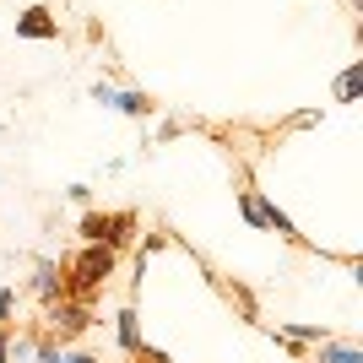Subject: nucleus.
I'll return each instance as SVG.
<instances>
[{
	"instance_id": "1",
	"label": "nucleus",
	"mask_w": 363,
	"mask_h": 363,
	"mask_svg": "<svg viewBox=\"0 0 363 363\" xmlns=\"http://www.w3.org/2000/svg\"><path fill=\"white\" fill-rule=\"evenodd\" d=\"M108 277H114V250H104V244H82V250H76V260L65 266V293L87 303L92 293L108 282Z\"/></svg>"
},
{
	"instance_id": "2",
	"label": "nucleus",
	"mask_w": 363,
	"mask_h": 363,
	"mask_svg": "<svg viewBox=\"0 0 363 363\" xmlns=\"http://www.w3.org/2000/svg\"><path fill=\"white\" fill-rule=\"evenodd\" d=\"M136 233V212H87L82 217V244H104V250H120Z\"/></svg>"
},
{
	"instance_id": "3",
	"label": "nucleus",
	"mask_w": 363,
	"mask_h": 363,
	"mask_svg": "<svg viewBox=\"0 0 363 363\" xmlns=\"http://www.w3.org/2000/svg\"><path fill=\"white\" fill-rule=\"evenodd\" d=\"M92 325V309L82 298H55L49 303V342L60 347V342H76V336Z\"/></svg>"
},
{
	"instance_id": "4",
	"label": "nucleus",
	"mask_w": 363,
	"mask_h": 363,
	"mask_svg": "<svg viewBox=\"0 0 363 363\" xmlns=\"http://www.w3.org/2000/svg\"><path fill=\"white\" fill-rule=\"evenodd\" d=\"M16 33L22 38H60V22L49 16V6H28V11L16 16Z\"/></svg>"
},
{
	"instance_id": "5",
	"label": "nucleus",
	"mask_w": 363,
	"mask_h": 363,
	"mask_svg": "<svg viewBox=\"0 0 363 363\" xmlns=\"http://www.w3.org/2000/svg\"><path fill=\"white\" fill-rule=\"evenodd\" d=\"M277 342H293V347H320V342H331V331H325V325L288 320V325H277Z\"/></svg>"
},
{
	"instance_id": "6",
	"label": "nucleus",
	"mask_w": 363,
	"mask_h": 363,
	"mask_svg": "<svg viewBox=\"0 0 363 363\" xmlns=\"http://www.w3.org/2000/svg\"><path fill=\"white\" fill-rule=\"evenodd\" d=\"M33 293H38V298H65V277L55 272V260H38V277H33Z\"/></svg>"
},
{
	"instance_id": "7",
	"label": "nucleus",
	"mask_w": 363,
	"mask_h": 363,
	"mask_svg": "<svg viewBox=\"0 0 363 363\" xmlns=\"http://www.w3.org/2000/svg\"><path fill=\"white\" fill-rule=\"evenodd\" d=\"M315 363H363V347H352V342H320Z\"/></svg>"
},
{
	"instance_id": "8",
	"label": "nucleus",
	"mask_w": 363,
	"mask_h": 363,
	"mask_svg": "<svg viewBox=\"0 0 363 363\" xmlns=\"http://www.w3.org/2000/svg\"><path fill=\"white\" fill-rule=\"evenodd\" d=\"M120 347L125 352H141V320H136V309H125V315H120Z\"/></svg>"
},
{
	"instance_id": "9",
	"label": "nucleus",
	"mask_w": 363,
	"mask_h": 363,
	"mask_svg": "<svg viewBox=\"0 0 363 363\" xmlns=\"http://www.w3.org/2000/svg\"><path fill=\"white\" fill-rule=\"evenodd\" d=\"M114 108H125V114L147 120V114H152V98H147V92H114Z\"/></svg>"
},
{
	"instance_id": "10",
	"label": "nucleus",
	"mask_w": 363,
	"mask_h": 363,
	"mask_svg": "<svg viewBox=\"0 0 363 363\" xmlns=\"http://www.w3.org/2000/svg\"><path fill=\"white\" fill-rule=\"evenodd\" d=\"M239 206H244V217H250L255 228H266V201H260L255 190H239Z\"/></svg>"
},
{
	"instance_id": "11",
	"label": "nucleus",
	"mask_w": 363,
	"mask_h": 363,
	"mask_svg": "<svg viewBox=\"0 0 363 363\" xmlns=\"http://www.w3.org/2000/svg\"><path fill=\"white\" fill-rule=\"evenodd\" d=\"M11 315H16V293L0 288V320H11Z\"/></svg>"
},
{
	"instance_id": "12",
	"label": "nucleus",
	"mask_w": 363,
	"mask_h": 363,
	"mask_svg": "<svg viewBox=\"0 0 363 363\" xmlns=\"http://www.w3.org/2000/svg\"><path fill=\"white\" fill-rule=\"evenodd\" d=\"M38 363H60V347H55L49 336H44V342H38Z\"/></svg>"
},
{
	"instance_id": "13",
	"label": "nucleus",
	"mask_w": 363,
	"mask_h": 363,
	"mask_svg": "<svg viewBox=\"0 0 363 363\" xmlns=\"http://www.w3.org/2000/svg\"><path fill=\"white\" fill-rule=\"evenodd\" d=\"M60 363H98V358H92V352H65Z\"/></svg>"
},
{
	"instance_id": "14",
	"label": "nucleus",
	"mask_w": 363,
	"mask_h": 363,
	"mask_svg": "<svg viewBox=\"0 0 363 363\" xmlns=\"http://www.w3.org/2000/svg\"><path fill=\"white\" fill-rule=\"evenodd\" d=\"M6 358H11V347H6V331H0V363H6Z\"/></svg>"
}]
</instances>
